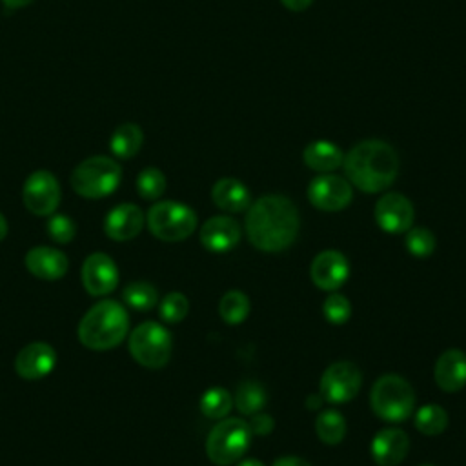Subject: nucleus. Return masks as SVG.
Returning <instances> with one entry per match:
<instances>
[{
  "mask_svg": "<svg viewBox=\"0 0 466 466\" xmlns=\"http://www.w3.org/2000/svg\"><path fill=\"white\" fill-rule=\"evenodd\" d=\"M297 206L284 195H262L246 209L244 228L248 240L260 251L279 253L289 248L299 235Z\"/></svg>",
  "mask_w": 466,
  "mask_h": 466,
  "instance_id": "f257e3e1",
  "label": "nucleus"
},
{
  "mask_svg": "<svg viewBox=\"0 0 466 466\" xmlns=\"http://www.w3.org/2000/svg\"><path fill=\"white\" fill-rule=\"evenodd\" d=\"M342 167L351 186L364 193H380L395 182L399 157L388 142L368 138L344 153Z\"/></svg>",
  "mask_w": 466,
  "mask_h": 466,
  "instance_id": "f03ea898",
  "label": "nucleus"
},
{
  "mask_svg": "<svg viewBox=\"0 0 466 466\" xmlns=\"http://www.w3.org/2000/svg\"><path fill=\"white\" fill-rule=\"evenodd\" d=\"M127 331V309L113 299H102L93 304L78 322V340L82 346L95 351L118 346L126 339Z\"/></svg>",
  "mask_w": 466,
  "mask_h": 466,
  "instance_id": "7ed1b4c3",
  "label": "nucleus"
},
{
  "mask_svg": "<svg viewBox=\"0 0 466 466\" xmlns=\"http://www.w3.org/2000/svg\"><path fill=\"white\" fill-rule=\"evenodd\" d=\"M370 406L373 413L388 422H402L415 410V390L411 384L395 373L379 377L370 391Z\"/></svg>",
  "mask_w": 466,
  "mask_h": 466,
  "instance_id": "20e7f679",
  "label": "nucleus"
},
{
  "mask_svg": "<svg viewBox=\"0 0 466 466\" xmlns=\"http://www.w3.org/2000/svg\"><path fill=\"white\" fill-rule=\"evenodd\" d=\"M248 420L240 417H224L211 428L206 439V455L213 464L228 466L244 457L251 442Z\"/></svg>",
  "mask_w": 466,
  "mask_h": 466,
  "instance_id": "39448f33",
  "label": "nucleus"
},
{
  "mask_svg": "<svg viewBox=\"0 0 466 466\" xmlns=\"http://www.w3.org/2000/svg\"><path fill=\"white\" fill-rule=\"evenodd\" d=\"M122 178V167L116 160L95 155L82 160L71 173V187L84 198H104L111 195Z\"/></svg>",
  "mask_w": 466,
  "mask_h": 466,
  "instance_id": "423d86ee",
  "label": "nucleus"
},
{
  "mask_svg": "<svg viewBox=\"0 0 466 466\" xmlns=\"http://www.w3.org/2000/svg\"><path fill=\"white\" fill-rule=\"evenodd\" d=\"M147 229L164 242H180L197 229L195 211L177 200H160L146 215Z\"/></svg>",
  "mask_w": 466,
  "mask_h": 466,
  "instance_id": "0eeeda50",
  "label": "nucleus"
},
{
  "mask_svg": "<svg viewBox=\"0 0 466 466\" xmlns=\"http://www.w3.org/2000/svg\"><path fill=\"white\" fill-rule=\"evenodd\" d=\"M127 348L131 357L149 370H158L167 364L171 357V333L155 320L140 322L129 333Z\"/></svg>",
  "mask_w": 466,
  "mask_h": 466,
  "instance_id": "6e6552de",
  "label": "nucleus"
},
{
  "mask_svg": "<svg viewBox=\"0 0 466 466\" xmlns=\"http://www.w3.org/2000/svg\"><path fill=\"white\" fill-rule=\"evenodd\" d=\"M362 386V373L357 364L350 360H337L329 364L320 377V395L326 402H350Z\"/></svg>",
  "mask_w": 466,
  "mask_h": 466,
  "instance_id": "1a4fd4ad",
  "label": "nucleus"
},
{
  "mask_svg": "<svg viewBox=\"0 0 466 466\" xmlns=\"http://www.w3.org/2000/svg\"><path fill=\"white\" fill-rule=\"evenodd\" d=\"M22 198L33 215H53L60 204V184L51 171L36 169L25 178Z\"/></svg>",
  "mask_w": 466,
  "mask_h": 466,
  "instance_id": "9d476101",
  "label": "nucleus"
},
{
  "mask_svg": "<svg viewBox=\"0 0 466 466\" xmlns=\"http://www.w3.org/2000/svg\"><path fill=\"white\" fill-rule=\"evenodd\" d=\"M353 198V186L346 177L320 173L308 186V200L320 211H342Z\"/></svg>",
  "mask_w": 466,
  "mask_h": 466,
  "instance_id": "9b49d317",
  "label": "nucleus"
},
{
  "mask_svg": "<svg viewBox=\"0 0 466 466\" xmlns=\"http://www.w3.org/2000/svg\"><path fill=\"white\" fill-rule=\"evenodd\" d=\"M373 217L377 226L391 235L406 233L415 220V208L408 197L402 193H384L373 209Z\"/></svg>",
  "mask_w": 466,
  "mask_h": 466,
  "instance_id": "f8f14e48",
  "label": "nucleus"
},
{
  "mask_svg": "<svg viewBox=\"0 0 466 466\" xmlns=\"http://www.w3.org/2000/svg\"><path fill=\"white\" fill-rule=\"evenodd\" d=\"M84 289L93 297H102L111 293L118 284V268L115 260L102 253L95 251L86 257L80 271Z\"/></svg>",
  "mask_w": 466,
  "mask_h": 466,
  "instance_id": "ddd939ff",
  "label": "nucleus"
},
{
  "mask_svg": "<svg viewBox=\"0 0 466 466\" xmlns=\"http://www.w3.org/2000/svg\"><path fill=\"white\" fill-rule=\"evenodd\" d=\"M311 282L324 291H337L350 277V262L337 249H324L311 260Z\"/></svg>",
  "mask_w": 466,
  "mask_h": 466,
  "instance_id": "4468645a",
  "label": "nucleus"
},
{
  "mask_svg": "<svg viewBox=\"0 0 466 466\" xmlns=\"http://www.w3.org/2000/svg\"><path fill=\"white\" fill-rule=\"evenodd\" d=\"M56 366V351L51 344L35 340L25 344L15 357V371L22 379L38 380L47 377Z\"/></svg>",
  "mask_w": 466,
  "mask_h": 466,
  "instance_id": "2eb2a0df",
  "label": "nucleus"
},
{
  "mask_svg": "<svg viewBox=\"0 0 466 466\" xmlns=\"http://www.w3.org/2000/svg\"><path fill=\"white\" fill-rule=\"evenodd\" d=\"M240 224L226 215H217L208 218L198 233L200 244L213 253H224L233 249L240 242Z\"/></svg>",
  "mask_w": 466,
  "mask_h": 466,
  "instance_id": "dca6fc26",
  "label": "nucleus"
},
{
  "mask_svg": "<svg viewBox=\"0 0 466 466\" xmlns=\"http://www.w3.org/2000/svg\"><path fill=\"white\" fill-rule=\"evenodd\" d=\"M410 451V437L404 430L384 428L375 433L370 444V453L379 466H397Z\"/></svg>",
  "mask_w": 466,
  "mask_h": 466,
  "instance_id": "f3484780",
  "label": "nucleus"
},
{
  "mask_svg": "<svg viewBox=\"0 0 466 466\" xmlns=\"http://www.w3.org/2000/svg\"><path fill=\"white\" fill-rule=\"evenodd\" d=\"M146 222L144 211L131 202L115 206L104 218V233L116 242H126L135 238Z\"/></svg>",
  "mask_w": 466,
  "mask_h": 466,
  "instance_id": "a211bd4d",
  "label": "nucleus"
},
{
  "mask_svg": "<svg viewBox=\"0 0 466 466\" xmlns=\"http://www.w3.org/2000/svg\"><path fill=\"white\" fill-rule=\"evenodd\" d=\"M25 269L42 280H58L67 273V257L51 246H36L25 253Z\"/></svg>",
  "mask_w": 466,
  "mask_h": 466,
  "instance_id": "6ab92c4d",
  "label": "nucleus"
},
{
  "mask_svg": "<svg viewBox=\"0 0 466 466\" xmlns=\"http://www.w3.org/2000/svg\"><path fill=\"white\" fill-rule=\"evenodd\" d=\"M433 377L442 391L453 393L462 390L466 386V353L457 348L441 353L435 362Z\"/></svg>",
  "mask_w": 466,
  "mask_h": 466,
  "instance_id": "aec40b11",
  "label": "nucleus"
},
{
  "mask_svg": "<svg viewBox=\"0 0 466 466\" xmlns=\"http://www.w3.org/2000/svg\"><path fill=\"white\" fill-rule=\"evenodd\" d=\"M211 200L222 211L240 213L251 206V193L244 182L233 177H224L213 184Z\"/></svg>",
  "mask_w": 466,
  "mask_h": 466,
  "instance_id": "412c9836",
  "label": "nucleus"
},
{
  "mask_svg": "<svg viewBox=\"0 0 466 466\" xmlns=\"http://www.w3.org/2000/svg\"><path fill=\"white\" fill-rule=\"evenodd\" d=\"M304 164L317 173H333L344 162L342 149L329 140L309 142L302 151Z\"/></svg>",
  "mask_w": 466,
  "mask_h": 466,
  "instance_id": "4be33fe9",
  "label": "nucleus"
},
{
  "mask_svg": "<svg viewBox=\"0 0 466 466\" xmlns=\"http://www.w3.org/2000/svg\"><path fill=\"white\" fill-rule=\"evenodd\" d=\"M142 142H144V133L140 126L133 122H126L113 131L109 140V149L118 158H131L140 151Z\"/></svg>",
  "mask_w": 466,
  "mask_h": 466,
  "instance_id": "5701e85b",
  "label": "nucleus"
},
{
  "mask_svg": "<svg viewBox=\"0 0 466 466\" xmlns=\"http://www.w3.org/2000/svg\"><path fill=\"white\" fill-rule=\"evenodd\" d=\"M268 402V393L266 388L258 380H242L233 395V406L242 413V415H253L258 413Z\"/></svg>",
  "mask_w": 466,
  "mask_h": 466,
  "instance_id": "b1692460",
  "label": "nucleus"
},
{
  "mask_svg": "<svg viewBox=\"0 0 466 466\" xmlns=\"http://www.w3.org/2000/svg\"><path fill=\"white\" fill-rule=\"evenodd\" d=\"M315 433L324 444L335 446L346 437V419L337 410H324L315 417Z\"/></svg>",
  "mask_w": 466,
  "mask_h": 466,
  "instance_id": "393cba45",
  "label": "nucleus"
},
{
  "mask_svg": "<svg viewBox=\"0 0 466 466\" xmlns=\"http://www.w3.org/2000/svg\"><path fill=\"white\" fill-rule=\"evenodd\" d=\"M249 309H251V304H249L248 295L238 289H231V291L224 293L218 302L220 319L231 326L244 322L249 315Z\"/></svg>",
  "mask_w": 466,
  "mask_h": 466,
  "instance_id": "a878e982",
  "label": "nucleus"
},
{
  "mask_svg": "<svg viewBox=\"0 0 466 466\" xmlns=\"http://www.w3.org/2000/svg\"><path fill=\"white\" fill-rule=\"evenodd\" d=\"M413 422L422 435H439L448 426V413L439 404H424L415 411Z\"/></svg>",
  "mask_w": 466,
  "mask_h": 466,
  "instance_id": "bb28decb",
  "label": "nucleus"
},
{
  "mask_svg": "<svg viewBox=\"0 0 466 466\" xmlns=\"http://www.w3.org/2000/svg\"><path fill=\"white\" fill-rule=\"evenodd\" d=\"M233 408V395L224 388H209L200 397V411L208 419H224Z\"/></svg>",
  "mask_w": 466,
  "mask_h": 466,
  "instance_id": "cd10ccee",
  "label": "nucleus"
},
{
  "mask_svg": "<svg viewBox=\"0 0 466 466\" xmlns=\"http://www.w3.org/2000/svg\"><path fill=\"white\" fill-rule=\"evenodd\" d=\"M122 299L129 308H133L137 311H147L158 302V293H157L153 284L144 282V280H137V282H131L124 288Z\"/></svg>",
  "mask_w": 466,
  "mask_h": 466,
  "instance_id": "c85d7f7f",
  "label": "nucleus"
},
{
  "mask_svg": "<svg viewBox=\"0 0 466 466\" xmlns=\"http://www.w3.org/2000/svg\"><path fill=\"white\" fill-rule=\"evenodd\" d=\"M137 191L144 200H157L166 191V177L158 167H146L137 177Z\"/></svg>",
  "mask_w": 466,
  "mask_h": 466,
  "instance_id": "c756f323",
  "label": "nucleus"
},
{
  "mask_svg": "<svg viewBox=\"0 0 466 466\" xmlns=\"http://www.w3.org/2000/svg\"><path fill=\"white\" fill-rule=\"evenodd\" d=\"M406 249L417 257V258H426L435 251V235L426 229V228H419V226H411L406 231V238H404Z\"/></svg>",
  "mask_w": 466,
  "mask_h": 466,
  "instance_id": "7c9ffc66",
  "label": "nucleus"
},
{
  "mask_svg": "<svg viewBox=\"0 0 466 466\" xmlns=\"http://www.w3.org/2000/svg\"><path fill=\"white\" fill-rule=\"evenodd\" d=\"M187 311H189V302H187L186 295L180 291L167 293L158 304V315L167 324L180 322L182 319H186Z\"/></svg>",
  "mask_w": 466,
  "mask_h": 466,
  "instance_id": "2f4dec72",
  "label": "nucleus"
},
{
  "mask_svg": "<svg viewBox=\"0 0 466 466\" xmlns=\"http://www.w3.org/2000/svg\"><path fill=\"white\" fill-rule=\"evenodd\" d=\"M322 313L328 322L340 326V324L348 322V319L351 317V304L344 295L331 293L322 304Z\"/></svg>",
  "mask_w": 466,
  "mask_h": 466,
  "instance_id": "473e14b6",
  "label": "nucleus"
},
{
  "mask_svg": "<svg viewBox=\"0 0 466 466\" xmlns=\"http://www.w3.org/2000/svg\"><path fill=\"white\" fill-rule=\"evenodd\" d=\"M75 233H76V228H75V222L67 217V215H56L53 213L51 218L47 220V235L58 242V244H67L75 238Z\"/></svg>",
  "mask_w": 466,
  "mask_h": 466,
  "instance_id": "72a5a7b5",
  "label": "nucleus"
},
{
  "mask_svg": "<svg viewBox=\"0 0 466 466\" xmlns=\"http://www.w3.org/2000/svg\"><path fill=\"white\" fill-rule=\"evenodd\" d=\"M248 426L251 430L253 435H258V437H264V435H269L275 428V420L271 415L268 413H253L249 415V420H248Z\"/></svg>",
  "mask_w": 466,
  "mask_h": 466,
  "instance_id": "f704fd0d",
  "label": "nucleus"
},
{
  "mask_svg": "<svg viewBox=\"0 0 466 466\" xmlns=\"http://www.w3.org/2000/svg\"><path fill=\"white\" fill-rule=\"evenodd\" d=\"M271 466H311V464L306 459H302V457L284 455V457H279Z\"/></svg>",
  "mask_w": 466,
  "mask_h": 466,
  "instance_id": "c9c22d12",
  "label": "nucleus"
},
{
  "mask_svg": "<svg viewBox=\"0 0 466 466\" xmlns=\"http://www.w3.org/2000/svg\"><path fill=\"white\" fill-rule=\"evenodd\" d=\"M280 4H282L286 9H289V11L300 13V11L308 9V7L313 4V0H280Z\"/></svg>",
  "mask_w": 466,
  "mask_h": 466,
  "instance_id": "e433bc0d",
  "label": "nucleus"
},
{
  "mask_svg": "<svg viewBox=\"0 0 466 466\" xmlns=\"http://www.w3.org/2000/svg\"><path fill=\"white\" fill-rule=\"evenodd\" d=\"M33 0H2V4L9 9H20V7H25L29 5Z\"/></svg>",
  "mask_w": 466,
  "mask_h": 466,
  "instance_id": "4c0bfd02",
  "label": "nucleus"
},
{
  "mask_svg": "<svg viewBox=\"0 0 466 466\" xmlns=\"http://www.w3.org/2000/svg\"><path fill=\"white\" fill-rule=\"evenodd\" d=\"M324 402V399H322V395H309L308 397V402H306V406L309 408V410H319V406Z\"/></svg>",
  "mask_w": 466,
  "mask_h": 466,
  "instance_id": "58836bf2",
  "label": "nucleus"
},
{
  "mask_svg": "<svg viewBox=\"0 0 466 466\" xmlns=\"http://www.w3.org/2000/svg\"><path fill=\"white\" fill-rule=\"evenodd\" d=\"M237 466H266V464L258 459H244V461H238Z\"/></svg>",
  "mask_w": 466,
  "mask_h": 466,
  "instance_id": "ea45409f",
  "label": "nucleus"
},
{
  "mask_svg": "<svg viewBox=\"0 0 466 466\" xmlns=\"http://www.w3.org/2000/svg\"><path fill=\"white\" fill-rule=\"evenodd\" d=\"M5 235H7V220H5V217L0 213V242L5 238Z\"/></svg>",
  "mask_w": 466,
  "mask_h": 466,
  "instance_id": "a19ab883",
  "label": "nucleus"
},
{
  "mask_svg": "<svg viewBox=\"0 0 466 466\" xmlns=\"http://www.w3.org/2000/svg\"><path fill=\"white\" fill-rule=\"evenodd\" d=\"M422 466H433V464H422Z\"/></svg>",
  "mask_w": 466,
  "mask_h": 466,
  "instance_id": "79ce46f5",
  "label": "nucleus"
}]
</instances>
